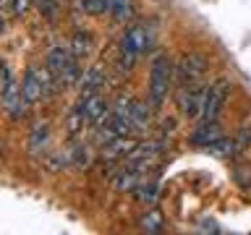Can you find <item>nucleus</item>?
I'll list each match as a JSON object with an SVG mask.
<instances>
[{"label":"nucleus","mask_w":251,"mask_h":235,"mask_svg":"<svg viewBox=\"0 0 251 235\" xmlns=\"http://www.w3.org/2000/svg\"><path fill=\"white\" fill-rule=\"evenodd\" d=\"M173 81V63L165 52H154L152 63H149V84H147V102L152 105V110H162L165 99L170 94Z\"/></svg>","instance_id":"1"},{"label":"nucleus","mask_w":251,"mask_h":235,"mask_svg":"<svg viewBox=\"0 0 251 235\" xmlns=\"http://www.w3.org/2000/svg\"><path fill=\"white\" fill-rule=\"evenodd\" d=\"M152 50V34L144 24H133L121 34V50H118V68L128 70L139 63V58L144 52Z\"/></svg>","instance_id":"2"},{"label":"nucleus","mask_w":251,"mask_h":235,"mask_svg":"<svg viewBox=\"0 0 251 235\" xmlns=\"http://www.w3.org/2000/svg\"><path fill=\"white\" fill-rule=\"evenodd\" d=\"M55 84H60L58 76H55L47 66H39V63H31V66L24 70V76H21V92H24V97H26L31 105L45 102L52 94Z\"/></svg>","instance_id":"3"},{"label":"nucleus","mask_w":251,"mask_h":235,"mask_svg":"<svg viewBox=\"0 0 251 235\" xmlns=\"http://www.w3.org/2000/svg\"><path fill=\"white\" fill-rule=\"evenodd\" d=\"M209 70V60L201 52H186L183 58L176 63L173 68V81L178 89L183 86H194V84H204V76Z\"/></svg>","instance_id":"4"},{"label":"nucleus","mask_w":251,"mask_h":235,"mask_svg":"<svg viewBox=\"0 0 251 235\" xmlns=\"http://www.w3.org/2000/svg\"><path fill=\"white\" fill-rule=\"evenodd\" d=\"M76 107H78V113L84 115L86 125H92V128L105 125L110 120V115H113V102L107 99L105 92H81Z\"/></svg>","instance_id":"5"},{"label":"nucleus","mask_w":251,"mask_h":235,"mask_svg":"<svg viewBox=\"0 0 251 235\" xmlns=\"http://www.w3.org/2000/svg\"><path fill=\"white\" fill-rule=\"evenodd\" d=\"M230 92H233V84L227 81V78H217L215 84H209L207 86V94H204V107H201L199 123H217L220 110L225 107Z\"/></svg>","instance_id":"6"},{"label":"nucleus","mask_w":251,"mask_h":235,"mask_svg":"<svg viewBox=\"0 0 251 235\" xmlns=\"http://www.w3.org/2000/svg\"><path fill=\"white\" fill-rule=\"evenodd\" d=\"M204 94H207V84H194L178 89V110L186 120H199L201 107H204Z\"/></svg>","instance_id":"7"},{"label":"nucleus","mask_w":251,"mask_h":235,"mask_svg":"<svg viewBox=\"0 0 251 235\" xmlns=\"http://www.w3.org/2000/svg\"><path fill=\"white\" fill-rule=\"evenodd\" d=\"M52 141V131H50V123L39 120L34 123V128L29 131V139H26V149L31 157H42L47 152V146H50Z\"/></svg>","instance_id":"8"},{"label":"nucleus","mask_w":251,"mask_h":235,"mask_svg":"<svg viewBox=\"0 0 251 235\" xmlns=\"http://www.w3.org/2000/svg\"><path fill=\"white\" fill-rule=\"evenodd\" d=\"M107 84V70L102 63H94V66L81 70V81H78V89L81 92H105Z\"/></svg>","instance_id":"9"},{"label":"nucleus","mask_w":251,"mask_h":235,"mask_svg":"<svg viewBox=\"0 0 251 235\" xmlns=\"http://www.w3.org/2000/svg\"><path fill=\"white\" fill-rule=\"evenodd\" d=\"M152 105L149 102H136L133 99V107H131V133L133 136H141V133L149 131L152 125Z\"/></svg>","instance_id":"10"},{"label":"nucleus","mask_w":251,"mask_h":235,"mask_svg":"<svg viewBox=\"0 0 251 235\" xmlns=\"http://www.w3.org/2000/svg\"><path fill=\"white\" fill-rule=\"evenodd\" d=\"M220 136H225L223 128H220L217 123H196V128L191 131V136H188V141H191L194 146H212Z\"/></svg>","instance_id":"11"},{"label":"nucleus","mask_w":251,"mask_h":235,"mask_svg":"<svg viewBox=\"0 0 251 235\" xmlns=\"http://www.w3.org/2000/svg\"><path fill=\"white\" fill-rule=\"evenodd\" d=\"M144 178H147V175H144L141 170H136V167H126V164H123V170L113 178V188H115L118 193H133Z\"/></svg>","instance_id":"12"},{"label":"nucleus","mask_w":251,"mask_h":235,"mask_svg":"<svg viewBox=\"0 0 251 235\" xmlns=\"http://www.w3.org/2000/svg\"><path fill=\"white\" fill-rule=\"evenodd\" d=\"M157 196H160V180L157 178H144L139 183V188L133 191V199L139 204H144V207H154Z\"/></svg>","instance_id":"13"},{"label":"nucleus","mask_w":251,"mask_h":235,"mask_svg":"<svg viewBox=\"0 0 251 235\" xmlns=\"http://www.w3.org/2000/svg\"><path fill=\"white\" fill-rule=\"evenodd\" d=\"M42 162L50 172H63L74 164V157H71V149H55V152L42 157Z\"/></svg>","instance_id":"14"},{"label":"nucleus","mask_w":251,"mask_h":235,"mask_svg":"<svg viewBox=\"0 0 251 235\" xmlns=\"http://www.w3.org/2000/svg\"><path fill=\"white\" fill-rule=\"evenodd\" d=\"M139 230L141 233H162L165 230V214H162L160 209L149 207L147 214L139 217Z\"/></svg>","instance_id":"15"},{"label":"nucleus","mask_w":251,"mask_h":235,"mask_svg":"<svg viewBox=\"0 0 251 235\" xmlns=\"http://www.w3.org/2000/svg\"><path fill=\"white\" fill-rule=\"evenodd\" d=\"M68 47H71V52L81 60V58H89V52H92V47H94V39H92L89 31H76V34L71 37Z\"/></svg>","instance_id":"16"},{"label":"nucleus","mask_w":251,"mask_h":235,"mask_svg":"<svg viewBox=\"0 0 251 235\" xmlns=\"http://www.w3.org/2000/svg\"><path fill=\"white\" fill-rule=\"evenodd\" d=\"M74 5L84 16H110V0H74Z\"/></svg>","instance_id":"17"},{"label":"nucleus","mask_w":251,"mask_h":235,"mask_svg":"<svg viewBox=\"0 0 251 235\" xmlns=\"http://www.w3.org/2000/svg\"><path fill=\"white\" fill-rule=\"evenodd\" d=\"M207 152L217 154V157H225V160H230V157L238 154V144H235V136H220L212 146H207Z\"/></svg>","instance_id":"18"},{"label":"nucleus","mask_w":251,"mask_h":235,"mask_svg":"<svg viewBox=\"0 0 251 235\" xmlns=\"http://www.w3.org/2000/svg\"><path fill=\"white\" fill-rule=\"evenodd\" d=\"M71 157H74V164H76V167H84V170L94 162L92 146H86V144H74V146H71Z\"/></svg>","instance_id":"19"},{"label":"nucleus","mask_w":251,"mask_h":235,"mask_svg":"<svg viewBox=\"0 0 251 235\" xmlns=\"http://www.w3.org/2000/svg\"><path fill=\"white\" fill-rule=\"evenodd\" d=\"M31 3L34 0H3L5 16H13V19H24L31 11Z\"/></svg>","instance_id":"20"},{"label":"nucleus","mask_w":251,"mask_h":235,"mask_svg":"<svg viewBox=\"0 0 251 235\" xmlns=\"http://www.w3.org/2000/svg\"><path fill=\"white\" fill-rule=\"evenodd\" d=\"M235 144H238V154L243 152V149L251 146V128H241L238 133H235Z\"/></svg>","instance_id":"21"}]
</instances>
